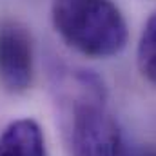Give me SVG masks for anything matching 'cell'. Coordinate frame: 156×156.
Returning a JSON list of instances; mask_svg holds the SVG:
<instances>
[{
    "label": "cell",
    "mask_w": 156,
    "mask_h": 156,
    "mask_svg": "<svg viewBox=\"0 0 156 156\" xmlns=\"http://www.w3.org/2000/svg\"><path fill=\"white\" fill-rule=\"evenodd\" d=\"M33 80V44L18 22L0 24V83L9 91H26Z\"/></svg>",
    "instance_id": "3957f363"
},
{
    "label": "cell",
    "mask_w": 156,
    "mask_h": 156,
    "mask_svg": "<svg viewBox=\"0 0 156 156\" xmlns=\"http://www.w3.org/2000/svg\"><path fill=\"white\" fill-rule=\"evenodd\" d=\"M125 156H156V147L153 145H142V147H136V149H127Z\"/></svg>",
    "instance_id": "8992f818"
},
{
    "label": "cell",
    "mask_w": 156,
    "mask_h": 156,
    "mask_svg": "<svg viewBox=\"0 0 156 156\" xmlns=\"http://www.w3.org/2000/svg\"><path fill=\"white\" fill-rule=\"evenodd\" d=\"M66 100V133L73 156H125L122 131L107 109L98 78L76 73Z\"/></svg>",
    "instance_id": "6da1fadb"
},
{
    "label": "cell",
    "mask_w": 156,
    "mask_h": 156,
    "mask_svg": "<svg viewBox=\"0 0 156 156\" xmlns=\"http://www.w3.org/2000/svg\"><path fill=\"white\" fill-rule=\"evenodd\" d=\"M0 156H47L38 123L29 118L9 123L0 136Z\"/></svg>",
    "instance_id": "277c9868"
},
{
    "label": "cell",
    "mask_w": 156,
    "mask_h": 156,
    "mask_svg": "<svg viewBox=\"0 0 156 156\" xmlns=\"http://www.w3.org/2000/svg\"><path fill=\"white\" fill-rule=\"evenodd\" d=\"M138 69L144 78L156 85V11L149 16L136 51Z\"/></svg>",
    "instance_id": "5b68a950"
},
{
    "label": "cell",
    "mask_w": 156,
    "mask_h": 156,
    "mask_svg": "<svg viewBox=\"0 0 156 156\" xmlns=\"http://www.w3.org/2000/svg\"><path fill=\"white\" fill-rule=\"evenodd\" d=\"M55 29L67 45L91 58H109L127 44V22L113 0H53Z\"/></svg>",
    "instance_id": "7a4b0ae2"
}]
</instances>
